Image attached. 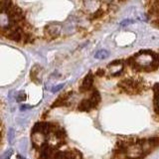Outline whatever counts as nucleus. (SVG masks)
Here are the masks:
<instances>
[{"instance_id":"f257e3e1","label":"nucleus","mask_w":159,"mask_h":159,"mask_svg":"<svg viewBox=\"0 0 159 159\" xmlns=\"http://www.w3.org/2000/svg\"><path fill=\"white\" fill-rule=\"evenodd\" d=\"M118 88L122 92L128 94H137L142 92L144 88L143 83L141 81H135L133 79H124L118 83Z\"/></svg>"},{"instance_id":"f03ea898","label":"nucleus","mask_w":159,"mask_h":159,"mask_svg":"<svg viewBox=\"0 0 159 159\" xmlns=\"http://www.w3.org/2000/svg\"><path fill=\"white\" fill-rule=\"evenodd\" d=\"M93 73H89L84 79L83 80V83L80 87V92L81 93H87L89 89H93Z\"/></svg>"},{"instance_id":"7ed1b4c3","label":"nucleus","mask_w":159,"mask_h":159,"mask_svg":"<svg viewBox=\"0 0 159 159\" xmlns=\"http://www.w3.org/2000/svg\"><path fill=\"white\" fill-rule=\"evenodd\" d=\"M93 104L91 102V99L89 98H86V99H83V101L79 103V107L78 109L80 111H83V112H88L91 109H93Z\"/></svg>"},{"instance_id":"20e7f679","label":"nucleus","mask_w":159,"mask_h":159,"mask_svg":"<svg viewBox=\"0 0 159 159\" xmlns=\"http://www.w3.org/2000/svg\"><path fill=\"white\" fill-rule=\"evenodd\" d=\"M89 99H91V102L93 104V108L97 107L99 104V102H101V101H102L101 93H99V92L97 89L93 88V93H92V96H91V98H89Z\"/></svg>"},{"instance_id":"39448f33","label":"nucleus","mask_w":159,"mask_h":159,"mask_svg":"<svg viewBox=\"0 0 159 159\" xmlns=\"http://www.w3.org/2000/svg\"><path fill=\"white\" fill-rule=\"evenodd\" d=\"M71 93H64L62 94V96H60L56 101L54 102V103L52 104V107H62V106H65V103L67 102V99L69 98V94Z\"/></svg>"},{"instance_id":"423d86ee","label":"nucleus","mask_w":159,"mask_h":159,"mask_svg":"<svg viewBox=\"0 0 159 159\" xmlns=\"http://www.w3.org/2000/svg\"><path fill=\"white\" fill-rule=\"evenodd\" d=\"M127 65L129 67H130L132 70H134V71H136V72H139V71H141V70L143 69L140 65H139L138 63H136L135 61V56L134 57H130V58H128L127 59V61H126Z\"/></svg>"},{"instance_id":"0eeeda50","label":"nucleus","mask_w":159,"mask_h":159,"mask_svg":"<svg viewBox=\"0 0 159 159\" xmlns=\"http://www.w3.org/2000/svg\"><path fill=\"white\" fill-rule=\"evenodd\" d=\"M146 144L150 149L158 147L159 146V137H151V138L147 139Z\"/></svg>"},{"instance_id":"6e6552de","label":"nucleus","mask_w":159,"mask_h":159,"mask_svg":"<svg viewBox=\"0 0 159 159\" xmlns=\"http://www.w3.org/2000/svg\"><path fill=\"white\" fill-rule=\"evenodd\" d=\"M54 133H55V135H56V137L59 139H63V138L66 137V131H65L64 128L58 127L56 130L54 131Z\"/></svg>"},{"instance_id":"1a4fd4ad","label":"nucleus","mask_w":159,"mask_h":159,"mask_svg":"<svg viewBox=\"0 0 159 159\" xmlns=\"http://www.w3.org/2000/svg\"><path fill=\"white\" fill-rule=\"evenodd\" d=\"M23 40H24L25 44H28V43L33 42L34 38H33V36L29 32H24V34H23Z\"/></svg>"},{"instance_id":"9d476101","label":"nucleus","mask_w":159,"mask_h":159,"mask_svg":"<svg viewBox=\"0 0 159 159\" xmlns=\"http://www.w3.org/2000/svg\"><path fill=\"white\" fill-rule=\"evenodd\" d=\"M102 14H103V10H102V9H98V11H97L96 13H94V14L93 15V19H96V18H99V17L102 16Z\"/></svg>"},{"instance_id":"9b49d317","label":"nucleus","mask_w":159,"mask_h":159,"mask_svg":"<svg viewBox=\"0 0 159 159\" xmlns=\"http://www.w3.org/2000/svg\"><path fill=\"white\" fill-rule=\"evenodd\" d=\"M26 94H25V93H21V94H20V96L17 98V101L18 102H22V101H25V99H26Z\"/></svg>"},{"instance_id":"f8f14e48","label":"nucleus","mask_w":159,"mask_h":159,"mask_svg":"<svg viewBox=\"0 0 159 159\" xmlns=\"http://www.w3.org/2000/svg\"><path fill=\"white\" fill-rule=\"evenodd\" d=\"M121 63H122L121 60H116V61H112V62L109 63V66H116V65H119Z\"/></svg>"},{"instance_id":"ddd939ff","label":"nucleus","mask_w":159,"mask_h":159,"mask_svg":"<svg viewBox=\"0 0 159 159\" xmlns=\"http://www.w3.org/2000/svg\"><path fill=\"white\" fill-rule=\"evenodd\" d=\"M97 76H98V77H102V76H104V71L103 70H102V69H99L98 71L97 72Z\"/></svg>"},{"instance_id":"4468645a","label":"nucleus","mask_w":159,"mask_h":159,"mask_svg":"<svg viewBox=\"0 0 159 159\" xmlns=\"http://www.w3.org/2000/svg\"><path fill=\"white\" fill-rule=\"evenodd\" d=\"M119 1H125V0H119Z\"/></svg>"}]
</instances>
